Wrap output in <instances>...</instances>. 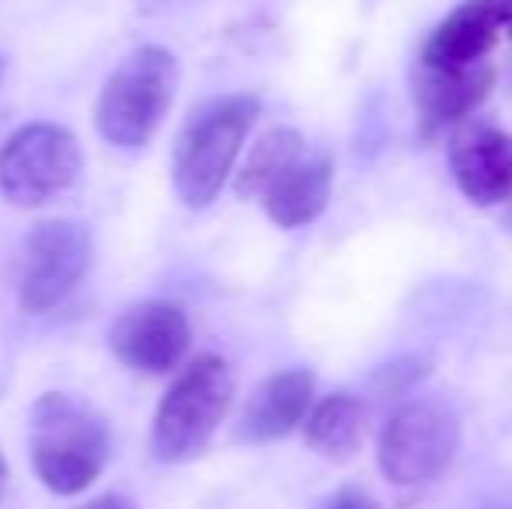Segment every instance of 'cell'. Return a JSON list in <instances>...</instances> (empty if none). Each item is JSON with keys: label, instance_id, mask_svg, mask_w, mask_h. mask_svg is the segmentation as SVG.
<instances>
[{"label": "cell", "instance_id": "1", "mask_svg": "<svg viewBox=\"0 0 512 509\" xmlns=\"http://www.w3.org/2000/svg\"><path fill=\"white\" fill-rule=\"evenodd\" d=\"M28 447L39 482L56 496H77L105 471L112 440L105 419L88 401L49 391L32 408Z\"/></svg>", "mask_w": 512, "mask_h": 509}, {"label": "cell", "instance_id": "2", "mask_svg": "<svg viewBox=\"0 0 512 509\" xmlns=\"http://www.w3.org/2000/svg\"><path fill=\"white\" fill-rule=\"evenodd\" d=\"M258 112L255 95H220L192 112L171 154V182L185 206L206 210L220 196Z\"/></svg>", "mask_w": 512, "mask_h": 509}, {"label": "cell", "instance_id": "3", "mask_svg": "<svg viewBox=\"0 0 512 509\" xmlns=\"http://www.w3.org/2000/svg\"><path fill=\"white\" fill-rule=\"evenodd\" d=\"M178 60L161 46H140L108 74L95 105L98 133L112 147L136 150L154 140L175 102Z\"/></svg>", "mask_w": 512, "mask_h": 509}, {"label": "cell", "instance_id": "4", "mask_svg": "<svg viewBox=\"0 0 512 509\" xmlns=\"http://www.w3.org/2000/svg\"><path fill=\"white\" fill-rule=\"evenodd\" d=\"M234 398L227 360L203 353L175 377L161 398L150 429V454L161 464H185L209 447Z\"/></svg>", "mask_w": 512, "mask_h": 509}, {"label": "cell", "instance_id": "5", "mask_svg": "<svg viewBox=\"0 0 512 509\" xmlns=\"http://www.w3.org/2000/svg\"><path fill=\"white\" fill-rule=\"evenodd\" d=\"M460 447V419L446 401L415 398L401 405L380 429L377 464L398 489L429 485L450 468Z\"/></svg>", "mask_w": 512, "mask_h": 509}, {"label": "cell", "instance_id": "6", "mask_svg": "<svg viewBox=\"0 0 512 509\" xmlns=\"http://www.w3.org/2000/svg\"><path fill=\"white\" fill-rule=\"evenodd\" d=\"M81 143L56 123H28L0 147V196L14 206H42L81 178Z\"/></svg>", "mask_w": 512, "mask_h": 509}, {"label": "cell", "instance_id": "7", "mask_svg": "<svg viewBox=\"0 0 512 509\" xmlns=\"http://www.w3.org/2000/svg\"><path fill=\"white\" fill-rule=\"evenodd\" d=\"M91 255V231L77 220L35 224L21 252V307L28 314H46L63 304L91 269Z\"/></svg>", "mask_w": 512, "mask_h": 509}, {"label": "cell", "instance_id": "8", "mask_svg": "<svg viewBox=\"0 0 512 509\" xmlns=\"http://www.w3.org/2000/svg\"><path fill=\"white\" fill-rule=\"evenodd\" d=\"M115 360L143 374H171L192 346L189 318L171 300H143L122 311L108 328Z\"/></svg>", "mask_w": 512, "mask_h": 509}, {"label": "cell", "instance_id": "9", "mask_svg": "<svg viewBox=\"0 0 512 509\" xmlns=\"http://www.w3.org/2000/svg\"><path fill=\"white\" fill-rule=\"evenodd\" d=\"M457 189L474 206L512 199V136L492 123H460L446 150Z\"/></svg>", "mask_w": 512, "mask_h": 509}, {"label": "cell", "instance_id": "10", "mask_svg": "<svg viewBox=\"0 0 512 509\" xmlns=\"http://www.w3.org/2000/svg\"><path fill=\"white\" fill-rule=\"evenodd\" d=\"M509 0H464L436 25L422 49V67L464 70L485 63L499 35L506 32Z\"/></svg>", "mask_w": 512, "mask_h": 509}, {"label": "cell", "instance_id": "11", "mask_svg": "<svg viewBox=\"0 0 512 509\" xmlns=\"http://www.w3.org/2000/svg\"><path fill=\"white\" fill-rule=\"evenodd\" d=\"M314 401V374L310 370H279L255 387L237 422L244 443H276L290 436L307 419Z\"/></svg>", "mask_w": 512, "mask_h": 509}, {"label": "cell", "instance_id": "12", "mask_svg": "<svg viewBox=\"0 0 512 509\" xmlns=\"http://www.w3.org/2000/svg\"><path fill=\"white\" fill-rule=\"evenodd\" d=\"M495 70L488 63H474L464 70H436L422 67L415 77V98L422 112L425 133L443 129L453 123H464L492 91Z\"/></svg>", "mask_w": 512, "mask_h": 509}, {"label": "cell", "instance_id": "13", "mask_svg": "<svg viewBox=\"0 0 512 509\" xmlns=\"http://www.w3.org/2000/svg\"><path fill=\"white\" fill-rule=\"evenodd\" d=\"M331 178H335V168L328 154H304L262 192L269 220L283 231L314 224L331 199Z\"/></svg>", "mask_w": 512, "mask_h": 509}, {"label": "cell", "instance_id": "14", "mask_svg": "<svg viewBox=\"0 0 512 509\" xmlns=\"http://www.w3.org/2000/svg\"><path fill=\"white\" fill-rule=\"evenodd\" d=\"M366 433V408L352 394H328L317 401L304 419V440L314 454L328 457V461H352L363 447Z\"/></svg>", "mask_w": 512, "mask_h": 509}, {"label": "cell", "instance_id": "15", "mask_svg": "<svg viewBox=\"0 0 512 509\" xmlns=\"http://www.w3.org/2000/svg\"><path fill=\"white\" fill-rule=\"evenodd\" d=\"M307 154L304 136L290 126H276L269 133L258 136V143L251 147L248 161L241 164L234 178V192L241 199H262V192L283 175L286 168L300 161Z\"/></svg>", "mask_w": 512, "mask_h": 509}, {"label": "cell", "instance_id": "16", "mask_svg": "<svg viewBox=\"0 0 512 509\" xmlns=\"http://www.w3.org/2000/svg\"><path fill=\"white\" fill-rule=\"evenodd\" d=\"M317 509H380V503L373 496H366L363 489H342Z\"/></svg>", "mask_w": 512, "mask_h": 509}, {"label": "cell", "instance_id": "17", "mask_svg": "<svg viewBox=\"0 0 512 509\" xmlns=\"http://www.w3.org/2000/svg\"><path fill=\"white\" fill-rule=\"evenodd\" d=\"M81 509H133V506H129V499H122V496H102V499H91V503Z\"/></svg>", "mask_w": 512, "mask_h": 509}, {"label": "cell", "instance_id": "18", "mask_svg": "<svg viewBox=\"0 0 512 509\" xmlns=\"http://www.w3.org/2000/svg\"><path fill=\"white\" fill-rule=\"evenodd\" d=\"M481 509H512V492H506V496L492 499V503H485Z\"/></svg>", "mask_w": 512, "mask_h": 509}, {"label": "cell", "instance_id": "19", "mask_svg": "<svg viewBox=\"0 0 512 509\" xmlns=\"http://www.w3.org/2000/svg\"><path fill=\"white\" fill-rule=\"evenodd\" d=\"M4 485H7V461H4V454H0V496H4Z\"/></svg>", "mask_w": 512, "mask_h": 509}, {"label": "cell", "instance_id": "20", "mask_svg": "<svg viewBox=\"0 0 512 509\" xmlns=\"http://www.w3.org/2000/svg\"><path fill=\"white\" fill-rule=\"evenodd\" d=\"M506 28L512 32V0H509V18H506Z\"/></svg>", "mask_w": 512, "mask_h": 509}, {"label": "cell", "instance_id": "21", "mask_svg": "<svg viewBox=\"0 0 512 509\" xmlns=\"http://www.w3.org/2000/svg\"><path fill=\"white\" fill-rule=\"evenodd\" d=\"M0 77H4V56H0Z\"/></svg>", "mask_w": 512, "mask_h": 509}]
</instances>
